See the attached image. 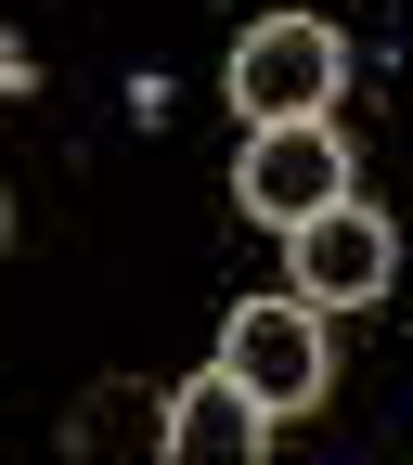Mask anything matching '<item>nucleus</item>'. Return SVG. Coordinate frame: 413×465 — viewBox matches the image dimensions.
Returning <instances> with one entry per match:
<instances>
[{
    "mask_svg": "<svg viewBox=\"0 0 413 465\" xmlns=\"http://www.w3.org/2000/svg\"><path fill=\"white\" fill-rule=\"evenodd\" d=\"M220 375L259 401V414H310V401L336 388V349H323V311L284 284V298H246L220 323Z\"/></svg>",
    "mask_w": 413,
    "mask_h": 465,
    "instance_id": "nucleus-1",
    "label": "nucleus"
},
{
    "mask_svg": "<svg viewBox=\"0 0 413 465\" xmlns=\"http://www.w3.org/2000/svg\"><path fill=\"white\" fill-rule=\"evenodd\" d=\"M232 194H246L271 232H298L310 207L349 194V143H336V116H259L246 155H232Z\"/></svg>",
    "mask_w": 413,
    "mask_h": 465,
    "instance_id": "nucleus-2",
    "label": "nucleus"
},
{
    "mask_svg": "<svg viewBox=\"0 0 413 465\" xmlns=\"http://www.w3.org/2000/svg\"><path fill=\"white\" fill-rule=\"evenodd\" d=\"M336 78H349V39L323 14H271V26L232 39V104L246 116H323Z\"/></svg>",
    "mask_w": 413,
    "mask_h": 465,
    "instance_id": "nucleus-3",
    "label": "nucleus"
},
{
    "mask_svg": "<svg viewBox=\"0 0 413 465\" xmlns=\"http://www.w3.org/2000/svg\"><path fill=\"white\" fill-rule=\"evenodd\" d=\"M388 272H400V246H388V220L375 207H310L298 232H284V284H298L310 311H362V298H388Z\"/></svg>",
    "mask_w": 413,
    "mask_h": 465,
    "instance_id": "nucleus-4",
    "label": "nucleus"
},
{
    "mask_svg": "<svg viewBox=\"0 0 413 465\" xmlns=\"http://www.w3.org/2000/svg\"><path fill=\"white\" fill-rule=\"evenodd\" d=\"M271 440V414L232 375H194V388H168V414H155V452H182V465H246Z\"/></svg>",
    "mask_w": 413,
    "mask_h": 465,
    "instance_id": "nucleus-5",
    "label": "nucleus"
},
{
    "mask_svg": "<svg viewBox=\"0 0 413 465\" xmlns=\"http://www.w3.org/2000/svg\"><path fill=\"white\" fill-rule=\"evenodd\" d=\"M14 78H26V52H14V39H0V91H14Z\"/></svg>",
    "mask_w": 413,
    "mask_h": 465,
    "instance_id": "nucleus-6",
    "label": "nucleus"
},
{
    "mask_svg": "<svg viewBox=\"0 0 413 465\" xmlns=\"http://www.w3.org/2000/svg\"><path fill=\"white\" fill-rule=\"evenodd\" d=\"M0 232H14V207H0Z\"/></svg>",
    "mask_w": 413,
    "mask_h": 465,
    "instance_id": "nucleus-7",
    "label": "nucleus"
}]
</instances>
